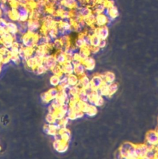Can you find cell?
Wrapping results in <instances>:
<instances>
[{
    "instance_id": "1",
    "label": "cell",
    "mask_w": 158,
    "mask_h": 159,
    "mask_svg": "<svg viewBox=\"0 0 158 159\" xmlns=\"http://www.w3.org/2000/svg\"><path fill=\"white\" fill-rule=\"evenodd\" d=\"M135 147L136 145L129 142H125L121 144L118 149L121 158H137Z\"/></svg>"
},
{
    "instance_id": "2",
    "label": "cell",
    "mask_w": 158,
    "mask_h": 159,
    "mask_svg": "<svg viewBox=\"0 0 158 159\" xmlns=\"http://www.w3.org/2000/svg\"><path fill=\"white\" fill-rule=\"evenodd\" d=\"M146 144L149 148L158 145V134L156 130L149 131L146 135Z\"/></svg>"
},
{
    "instance_id": "3",
    "label": "cell",
    "mask_w": 158,
    "mask_h": 159,
    "mask_svg": "<svg viewBox=\"0 0 158 159\" xmlns=\"http://www.w3.org/2000/svg\"><path fill=\"white\" fill-rule=\"evenodd\" d=\"M103 83L104 81L102 75H94L90 79V84L93 89H98Z\"/></svg>"
},
{
    "instance_id": "4",
    "label": "cell",
    "mask_w": 158,
    "mask_h": 159,
    "mask_svg": "<svg viewBox=\"0 0 158 159\" xmlns=\"http://www.w3.org/2000/svg\"><path fill=\"white\" fill-rule=\"evenodd\" d=\"M148 149H149V147L146 143V144L136 145L135 153H136L137 158H144Z\"/></svg>"
},
{
    "instance_id": "5",
    "label": "cell",
    "mask_w": 158,
    "mask_h": 159,
    "mask_svg": "<svg viewBox=\"0 0 158 159\" xmlns=\"http://www.w3.org/2000/svg\"><path fill=\"white\" fill-rule=\"evenodd\" d=\"M77 86H78L80 88L82 89H87L89 87H91L90 80L89 79V76L86 75H84L80 76L79 81Z\"/></svg>"
},
{
    "instance_id": "6",
    "label": "cell",
    "mask_w": 158,
    "mask_h": 159,
    "mask_svg": "<svg viewBox=\"0 0 158 159\" xmlns=\"http://www.w3.org/2000/svg\"><path fill=\"white\" fill-rule=\"evenodd\" d=\"M82 63L84 65L86 70L90 71H92L95 66V60L91 57H88L84 59L82 61Z\"/></svg>"
},
{
    "instance_id": "7",
    "label": "cell",
    "mask_w": 158,
    "mask_h": 159,
    "mask_svg": "<svg viewBox=\"0 0 158 159\" xmlns=\"http://www.w3.org/2000/svg\"><path fill=\"white\" fill-rule=\"evenodd\" d=\"M102 76L103 77L104 83L107 85L113 83L115 80V75L112 71H107L103 75H102Z\"/></svg>"
},
{
    "instance_id": "8",
    "label": "cell",
    "mask_w": 158,
    "mask_h": 159,
    "mask_svg": "<svg viewBox=\"0 0 158 159\" xmlns=\"http://www.w3.org/2000/svg\"><path fill=\"white\" fill-rule=\"evenodd\" d=\"M62 65H63V68H62L63 73H64L68 75L74 73V65L72 64V62L66 61L65 63H64Z\"/></svg>"
},
{
    "instance_id": "9",
    "label": "cell",
    "mask_w": 158,
    "mask_h": 159,
    "mask_svg": "<svg viewBox=\"0 0 158 159\" xmlns=\"http://www.w3.org/2000/svg\"><path fill=\"white\" fill-rule=\"evenodd\" d=\"M86 72V69L84 65L82 63V62L74 66V73L77 76H78L79 77L85 75Z\"/></svg>"
},
{
    "instance_id": "10",
    "label": "cell",
    "mask_w": 158,
    "mask_h": 159,
    "mask_svg": "<svg viewBox=\"0 0 158 159\" xmlns=\"http://www.w3.org/2000/svg\"><path fill=\"white\" fill-rule=\"evenodd\" d=\"M76 97L77 99L81 102H88L89 101V95L84 89L80 88Z\"/></svg>"
},
{
    "instance_id": "11",
    "label": "cell",
    "mask_w": 158,
    "mask_h": 159,
    "mask_svg": "<svg viewBox=\"0 0 158 159\" xmlns=\"http://www.w3.org/2000/svg\"><path fill=\"white\" fill-rule=\"evenodd\" d=\"M96 35H97L100 39H107L108 36V30L106 27H102L99 28L95 31Z\"/></svg>"
},
{
    "instance_id": "12",
    "label": "cell",
    "mask_w": 158,
    "mask_h": 159,
    "mask_svg": "<svg viewBox=\"0 0 158 159\" xmlns=\"http://www.w3.org/2000/svg\"><path fill=\"white\" fill-rule=\"evenodd\" d=\"M90 54V48L85 47L80 48L79 50V52H78V55L79 56V58H81V60L82 61L84 59L86 58L87 57H89Z\"/></svg>"
},
{
    "instance_id": "13",
    "label": "cell",
    "mask_w": 158,
    "mask_h": 159,
    "mask_svg": "<svg viewBox=\"0 0 158 159\" xmlns=\"http://www.w3.org/2000/svg\"><path fill=\"white\" fill-rule=\"evenodd\" d=\"M79 81V77L75 75L74 73L68 75V82L69 84L71 86H77Z\"/></svg>"
},
{
    "instance_id": "14",
    "label": "cell",
    "mask_w": 158,
    "mask_h": 159,
    "mask_svg": "<svg viewBox=\"0 0 158 159\" xmlns=\"http://www.w3.org/2000/svg\"><path fill=\"white\" fill-rule=\"evenodd\" d=\"M157 153V149L156 147H150V148H149L144 158H156Z\"/></svg>"
},
{
    "instance_id": "15",
    "label": "cell",
    "mask_w": 158,
    "mask_h": 159,
    "mask_svg": "<svg viewBox=\"0 0 158 159\" xmlns=\"http://www.w3.org/2000/svg\"><path fill=\"white\" fill-rule=\"evenodd\" d=\"M98 91L102 96H109L108 85L103 83L99 89Z\"/></svg>"
},
{
    "instance_id": "16",
    "label": "cell",
    "mask_w": 158,
    "mask_h": 159,
    "mask_svg": "<svg viewBox=\"0 0 158 159\" xmlns=\"http://www.w3.org/2000/svg\"><path fill=\"white\" fill-rule=\"evenodd\" d=\"M56 62L59 63L60 65H63L67 61L66 59V55L64 52H61L56 58Z\"/></svg>"
},
{
    "instance_id": "17",
    "label": "cell",
    "mask_w": 158,
    "mask_h": 159,
    "mask_svg": "<svg viewBox=\"0 0 158 159\" xmlns=\"http://www.w3.org/2000/svg\"><path fill=\"white\" fill-rule=\"evenodd\" d=\"M118 89V85L116 83H112L108 85V91H109V96H112L113 95Z\"/></svg>"
},
{
    "instance_id": "18",
    "label": "cell",
    "mask_w": 158,
    "mask_h": 159,
    "mask_svg": "<svg viewBox=\"0 0 158 159\" xmlns=\"http://www.w3.org/2000/svg\"><path fill=\"white\" fill-rule=\"evenodd\" d=\"M82 36L84 40V47L90 48L92 47L91 42H90V36L87 34H84V35H82Z\"/></svg>"
},
{
    "instance_id": "19",
    "label": "cell",
    "mask_w": 158,
    "mask_h": 159,
    "mask_svg": "<svg viewBox=\"0 0 158 159\" xmlns=\"http://www.w3.org/2000/svg\"><path fill=\"white\" fill-rule=\"evenodd\" d=\"M100 39L95 34L90 37V42L92 47H99Z\"/></svg>"
},
{
    "instance_id": "20",
    "label": "cell",
    "mask_w": 158,
    "mask_h": 159,
    "mask_svg": "<svg viewBox=\"0 0 158 159\" xmlns=\"http://www.w3.org/2000/svg\"><path fill=\"white\" fill-rule=\"evenodd\" d=\"M75 47L78 48H81L84 47V40L82 39V35H80L76 40L75 42Z\"/></svg>"
},
{
    "instance_id": "21",
    "label": "cell",
    "mask_w": 158,
    "mask_h": 159,
    "mask_svg": "<svg viewBox=\"0 0 158 159\" xmlns=\"http://www.w3.org/2000/svg\"><path fill=\"white\" fill-rule=\"evenodd\" d=\"M97 113V106L92 105L91 109H90V111L87 112L86 114H85L86 115L89 116V117H93L94 116H95Z\"/></svg>"
},
{
    "instance_id": "22",
    "label": "cell",
    "mask_w": 158,
    "mask_h": 159,
    "mask_svg": "<svg viewBox=\"0 0 158 159\" xmlns=\"http://www.w3.org/2000/svg\"><path fill=\"white\" fill-rule=\"evenodd\" d=\"M103 103H104L103 98L102 96H100L99 97H98V98H97L95 100V101L94 102V105L97 107H100L103 104Z\"/></svg>"
},
{
    "instance_id": "23",
    "label": "cell",
    "mask_w": 158,
    "mask_h": 159,
    "mask_svg": "<svg viewBox=\"0 0 158 159\" xmlns=\"http://www.w3.org/2000/svg\"><path fill=\"white\" fill-rule=\"evenodd\" d=\"M107 45V41L106 39H100L99 44V47L100 49H102L103 48H105Z\"/></svg>"
},
{
    "instance_id": "24",
    "label": "cell",
    "mask_w": 158,
    "mask_h": 159,
    "mask_svg": "<svg viewBox=\"0 0 158 159\" xmlns=\"http://www.w3.org/2000/svg\"><path fill=\"white\" fill-rule=\"evenodd\" d=\"M100 50V48L99 47H91V48H90V53H97L99 52V50Z\"/></svg>"
},
{
    "instance_id": "25",
    "label": "cell",
    "mask_w": 158,
    "mask_h": 159,
    "mask_svg": "<svg viewBox=\"0 0 158 159\" xmlns=\"http://www.w3.org/2000/svg\"><path fill=\"white\" fill-rule=\"evenodd\" d=\"M156 132H157V134H158V127H157V129H156Z\"/></svg>"
},
{
    "instance_id": "26",
    "label": "cell",
    "mask_w": 158,
    "mask_h": 159,
    "mask_svg": "<svg viewBox=\"0 0 158 159\" xmlns=\"http://www.w3.org/2000/svg\"><path fill=\"white\" fill-rule=\"evenodd\" d=\"M156 148H157V151H158V145L156 147Z\"/></svg>"
}]
</instances>
